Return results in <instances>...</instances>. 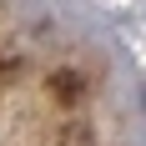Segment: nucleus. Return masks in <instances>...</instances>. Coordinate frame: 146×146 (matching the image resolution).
<instances>
[{
  "mask_svg": "<svg viewBox=\"0 0 146 146\" xmlns=\"http://www.w3.org/2000/svg\"><path fill=\"white\" fill-rule=\"evenodd\" d=\"M50 96H56L60 106H76L81 96H86V76H76V71H56V76H50Z\"/></svg>",
  "mask_w": 146,
  "mask_h": 146,
  "instance_id": "nucleus-1",
  "label": "nucleus"
}]
</instances>
